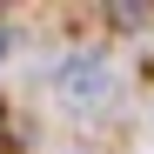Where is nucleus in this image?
<instances>
[{
  "label": "nucleus",
  "mask_w": 154,
  "mask_h": 154,
  "mask_svg": "<svg viewBox=\"0 0 154 154\" xmlns=\"http://www.w3.org/2000/svg\"><path fill=\"white\" fill-rule=\"evenodd\" d=\"M60 100H67V107H100V100H107V60L74 54L60 67Z\"/></svg>",
  "instance_id": "obj_1"
},
{
  "label": "nucleus",
  "mask_w": 154,
  "mask_h": 154,
  "mask_svg": "<svg viewBox=\"0 0 154 154\" xmlns=\"http://www.w3.org/2000/svg\"><path fill=\"white\" fill-rule=\"evenodd\" d=\"M0 60H7V34H0Z\"/></svg>",
  "instance_id": "obj_3"
},
{
  "label": "nucleus",
  "mask_w": 154,
  "mask_h": 154,
  "mask_svg": "<svg viewBox=\"0 0 154 154\" xmlns=\"http://www.w3.org/2000/svg\"><path fill=\"white\" fill-rule=\"evenodd\" d=\"M20 147V134H7V121H0V154H14Z\"/></svg>",
  "instance_id": "obj_2"
}]
</instances>
